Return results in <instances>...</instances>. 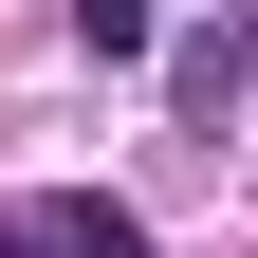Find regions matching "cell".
Masks as SVG:
<instances>
[{"mask_svg":"<svg viewBox=\"0 0 258 258\" xmlns=\"http://www.w3.org/2000/svg\"><path fill=\"white\" fill-rule=\"evenodd\" d=\"M0 258H148V221L74 184V203H0Z\"/></svg>","mask_w":258,"mask_h":258,"instance_id":"cell-1","label":"cell"},{"mask_svg":"<svg viewBox=\"0 0 258 258\" xmlns=\"http://www.w3.org/2000/svg\"><path fill=\"white\" fill-rule=\"evenodd\" d=\"M166 92H184V111H240V92H258V19H240V0H221L203 37H166Z\"/></svg>","mask_w":258,"mask_h":258,"instance_id":"cell-2","label":"cell"},{"mask_svg":"<svg viewBox=\"0 0 258 258\" xmlns=\"http://www.w3.org/2000/svg\"><path fill=\"white\" fill-rule=\"evenodd\" d=\"M148 37H166L148 0H74V55H148Z\"/></svg>","mask_w":258,"mask_h":258,"instance_id":"cell-3","label":"cell"}]
</instances>
